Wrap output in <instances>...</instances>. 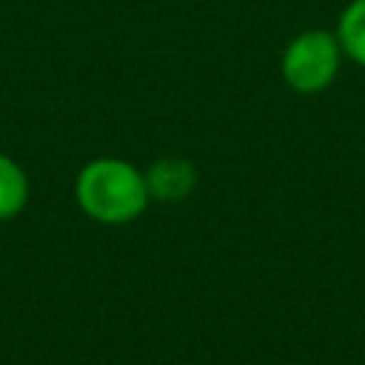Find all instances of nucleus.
<instances>
[{
  "label": "nucleus",
  "instance_id": "7ed1b4c3",
  "mask_svg": "<svg viewBox=\"0 0 365 365\" xmlns=\"http://www.w3.org/2000/svg\"><path fill=\"white\" fill-rule=\"evenodd\" d=\"M145 185L148 197L160 202H180L197 188V168L185 157H163L148 165Z\"/></svg>",
  "mask_w": 365,
  "mask_h": 365
},
{
  "label": "nucleus",
  "instance_id": "20e7f679",
  "mask_svg": "<svg viewBox=\"0 0 365 365\" xmlns=\"http://www.w3.org/2000/svg\"><path fill=\"white\" fill-rule=\"evenodd\" d=\"M29 202V177L17 160L0 154V220L17 217Z\"/></svg>",
  "mask_w": 365,
  "mask_h": 365
},
{
  "label": "nucleus",
  "instance_id": "f257e3e1",
  "mask_svg": "<svg viewBox=\"0 0 365 365\" xmlns=\"http://www.w3.org/2000/svg\"><path fill=\"white\" fill-rule=\"evenodd\" d=\"M74 197L86 217L103 225H125L148 205L145 174L120 157H97L86 163L74 180Z\"/></svg>",
  "mask_w": 365,
  "mask_h": 365
},
{
  "label": "nucleus",
  "instance_id": "39448f33",
  "mask_svg": "<svg viewBox=\"0 0 365 365\" xmlns=\"http://www.w3.org/2000/svg\"><path fill=\"white\" fill-rule=\"evenodd\" d=\"M334 34L342 46V54L365 68V0H351L342 9Z\"/></svg>",
  "mask_w": 365,
  "mask_h": 365
},
{
  "label": "nucleus",
  "instance_id": "f03ea898",
  "mask_svg": "<svg viewBox=\"0 0 365 365\" xmlns=\"http://www.w3.org/2000/svg\"><path fill=\"white\" fill-rule=\"evenodd\" d=\"M342 57L345 54L334 31L308 29L285 46L279 71L297 94H319L336 80Z\"/></svg>",
  "mask_w": 365,
  "mask_h": 365
}]
</instances>
